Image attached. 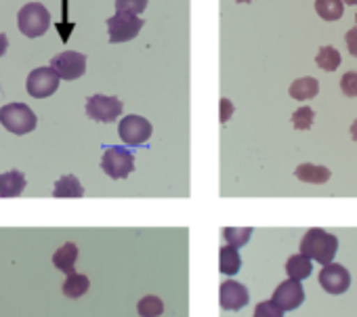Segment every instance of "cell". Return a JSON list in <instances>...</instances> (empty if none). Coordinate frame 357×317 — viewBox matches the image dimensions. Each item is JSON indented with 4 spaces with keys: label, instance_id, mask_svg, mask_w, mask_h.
I'll return each instance as SVG.
<instances>
[{
    "label": "cell",
    "instance_id": "obj_26",
    "mask_svg": "<svg viewBox=\"0 0 357 317\" xmlns=\"http://www.w3.org/2000/svg\"><path fill=\"white\" fill-rule=\"evenodd\" d=\"M147 9V0H116V13L141 15Z\"/></svg>",
    "mask_w": 357,
    "mask_h": 317
},
{
    "label": "cell",
    "instance_id": "obj_27",
    "mask_svg": "<svg viewBox=\"0 0 357 317\" xmlns=\"http://www.w3.org/2000/svg\"><path fill=\"white\" fill-rule=\"evenodd\" d=\"M252 317H284V311L278 304H273L271 300H263L257 304Z\"/></svg>",
    "mask_w": 357,
    "mask_h": 317
},
{
    "label": "cell",
    "instance_id": "obj_14",
    "mask_svg": "<svg viewBox=\"0 0 357 317\" xmlns=\"http://www.w3.org/2000/svg\"><path fill=\"white\" fill-rule=\"evenodd\" d=\"M76 261H78V246L74 242H66L59 250L53 254V265L55 269L63 271L66 275L76 273Z\"/></svg>",
    "mask_w": 357,
    "mask_h": 317
},
{
    "label": "cell",
    "instance_id": "obj_31",
    "mask_svg": "<svg viewBox=\"0 0 357 317\" xmlns=\"http://www.w3.org/2000/svg\"><path fill=\"white\" fill-rule=\"evenodd\" d=\"M7 49H9V38L3 32H0V57L7 53Z\"/></svg>",
    "mask_w": 357,
    "mask_h": 317
},
{
    "label": "cell",
    "instance_id": "obj_18",
    "mask_svg": "<svg viewBox=\"0 0 357 317\" xmlns=\"http://www.w3.org/2000/svg\"><path fill=\"white\" fill-rule=\"evenodd\" d=\"M311 261L305 258L303 254H292L286 263V273H288V279H294V281H303L311 275Z\"/></svg>",
    "mask_w": 357,
    "mask_h": 317
},
{
    "label": "cell",
    "instance_id": "obj_34",
    "mask_svg": "<svg viewBox=\"0 0 357 317\" xmlns=\"http://www.w3.org/2000/svg\"><path fill=\"white\" fill-rule=\"evenodd\" d=\"M236 3H240V5H248V3H252V0H236Z\"/></svg>",
    "mask_w": 357,
    "mask_h": 317
},
{
    "label": "cell",
    "instance_id": "obj_33",
    "mask_svg": "<svg viewBox=\"0 0 357 317\" xmlns=\"http://www.w3.org/2000/svg\"><path fill=\"white\" fill-rule=\"evenodd\" d=\"M342 5H357V0H342Z\"/></svg>",
    "mask_w": 357,
    "mask_h": 317
},
{
    "label": "cell",
    "instance_id": "obj_1",
    "mask_svg": "<svg viewBox=\"0 0 357 317\" xmlns=\"http://www.w3.org/2000/svg\"><path fill=\"white\" fill-rule=\"evenodd\" d=\"M338 240L324 229H309L301 240V254L319 265H330L336 256Z\"/></svg>",
    "mask_w": 357,
    "mask_h": 317
},
{
    "label": "cell",
    "instance_id": "obj_21",
    "mask_svg": "<svg viewBox=\"0 0 357 317\" xmlns=\"http://www.w3.org/2000/svg\"><path fill=\"white\" fill-rule=\"evenodd\" d=\"M315 11L324 22H336L344 13L342 0H315Z\"/></svg>",
    "mask_w": 357,
    "mask_h": 317
},
{
    "label": "cell",
    "instance_id": "obj_8",
    "mask_svg": "<svg viewBox=\"0 0 357 317\" xmlns=\"http://www.w3.org/2000/svg\"><path fill=\"white\" fill-rule=\"evenodd\" d=\"M26 88H28L30 97L47 99L59 88V76L51 68H36L34 72H30Z\"/></svg>",
    "mask_w": 357,
    "mask_h": 317
},
{
    "label": "cell",
    "instance_id": "obj_12",
    "mask_svg": "<svg viewBox=\"0 0 357 317\" xmlns=\"http://www.w3.org/2000/svg\"><path fill=\"white\" fill-rule=\"evenodd\" d=\"M250 300V294H248V288L240 281H234V279H227L221 284L219 288V302H221V309L225 311H238V309H244Z\"/></svg>",
    "mask_w": 357,
    "mask_h": 317
},
{
    "label": "cell",
    "instance_id": "obj_11",
    "mask_svg": "<svg viewBox=\"0 0 357 317\" xmlns=\"http://www.w3.org/2000/svg\"><path fill=\"white\" fill-rule=\"evenodd\" d=\"M271 302L278 304L282 311H294L298 309L303 302H305V290H303V284L301 281H294V279H286L282 281L273 296H271Z\"/></svg>",
    "mask_w": 357,
    "mask_h": 317
},
{
    "label": "cell",
    "instance_id": "obj_29",
    "mask_svg": "<svg viewBox=\"0 0 357 317\" xmlns=\"http://www.w3.org/2000/svg\"><path fill=\"white\" fill-rule=\"evenodd\" d=\"M344 42H347V49L353 57H357V26L351 28L347 34H344Z\"/></svg>",
    "mask_w": 357,
    "mask_h": 317
},
{
    "label": "cell",
    "instance_id": "obj_16",
    "mask_svg": "<svg viewBox=\"0 0 357 317\" xmlns=\"http://www.w3.org/2000/svg\"><path fill=\"white\" fill-rule=\"evenodd\" d=\"M317 93H319V82L311 76L298 78L290 84V97L296 101H309V99L317 97Z\"/></svg>",
    "mask_w": 357,
    "mask_h": 317
},
{
    "label": "cell",
    "instance_id": "obj_4",
    "mask_svg": "<svg viewBox=\"0 0 357 317\" xmlns=\"http://www.w3.org/2000/svg\"><path fill=\"white\" fill-rule=\"evenodd\" d=\"M101 169L109 179H126L135 171V157L124 147H107L101 157Z\"/></svg>",
    "mask_w": 357,
    "mask_h": 317
},
{
    "label": "cell",
    "instance_id": "obj_13",
    "mask_svg": "<svg viewBox=\"0 0 357 317\" xmlns=\"http://www.w3.org/2000/svg\"><path fill=\"white\" fill-rule=\"evenodd\" d=\"M26 175L22 171H9L0 175V198H17L26 190Z\"/></svg>",
    "mask_w": 357,
    "mask_h": 317
},
{
    "label": "cell",
    "instance_id": "obj_5",
    "mask_svg": "<svg viewBox=\"0 0 357 317\" xmlns=\"http://www.w3.org/2000/svg\"><path fill=\"white\" fill-rule=\"evenodd\" d=\"M143 28V20L130 13H116L114 17L107 20V34H109V42L118 45V42H128L132 38H137V34Z\"/></svg>",
    "mask_w": 357,
    "mask_h": 317
},
{
    "label": "cell",
    "instance_id": "obj_32",
    "mask_svg": "<svg viewBox=\"0 0 357 317\" xmlns=\"http://www.w3.org/2000/svg\"><path fill=\"white\" fill-rule=\"evenodd\" d=\"M351 137H353V141H357V120L351 124Z\"/></svg>",
    "mask_w": 357,
    "mask_h": 317
},
{
    "label": "cell",
    "instance_id": "obj_17",
    "mask_svg": "<svg viewBox=\"0 0 357 317\" xmlns=\"http://www.w3.org/2000/svg\"><path fill=\"white\" fill-rule=\"evenodd\" d=\"M53 196L55 198H82L84 187H82V183L78 181L76 175H66V177L57 179Z\"/></svg>",
    "mask_w": 357,
    "mask_h": 317
},
{
    "label": "cell",
    "instance_id": "obj_24",
    "mask_svg": "<svg viewBox=\"0 0 357 317\" xmlns=\"http://www.w3.org/2000/svg\"><path fill=\"white\" fill-rule=\"evenodd\" d=\"M137 311L141 317H160L164 313V302L158 296H143L137 304Z\"/></svg>",
    "mask_w": 357,
    "mask_h": 317
},
{
    "label": "cell",
    "instance_id": "obj_19",
    "mask_svg": "<svg viewBox=\"0 0 357 317\" xmlns=\"http://www.w3.org/2000/svg\"><path fill=\"white\" fill-rule=\"evenodd\" d=\"M91 288V279L89 275H82V273H72L68 275V279L63 281L61 286V292L68 296V298H80L89 292Z\"/></svg>",
    "mask_w": 357,
    "mask_h": 317
},
{
    "label": "cell",
    "instance_id": "obj_15",
    "mask_svg": "<svg viewBox=\"0 0 357 317\" xmlns=\"http://www.w3.org/2000/svg\"><path fill=\"white\" fill-rule=\"evenodd\" d=\"M296 179L303 183H311V185H324L330 181V169L326 167H317V164H301L294 171Z\"/></svg>",
    "mask_w": 357,
    "mask_h": 317
},
{
    "label": "cell",
    "instance_id": "obj_35",
    "mask_svg": "<svg viewBox=\"0 0 357 317\" xmlns=\"http://www.w3.org/2000/svg\"><path fill=\"white\" fill-rule=\"evenodd\" d=\"M355 24H357V15H355Z\"/></svg>",
    "mask_w": 357,
    "mask_h": 317
},
{
    "label": "cell",
    "instance_id": "obj_22",
    "mask_svg": "<svg viewBox=\"0 0 357 317\" xmlns=\"http://www.w3.org/2000/svg\"><path fill=\"white\" fill-rule=\"evenodd\" d=\"M250 235H252V227H225L223 229V238L227 242V246L231 248H242L250 242Z\"/></svg>",
    "mask_w": 357,
    "mask_h": 317
},
{
    "label": "cell",
    "instance_id": "obj_25",
    "mask_svg": "<svg viewBox=\"0 0 357 317\" xmlns=\"http://www.w3.org/2000/svg\"><path fill=\"white\" fill-rule=\"evenodd\" d=\"M313 120H315V114L311 107H298L292 114V126L296 130H309L313 126Z\"/></svg>",
    "mask_w": 357,
    "mask_h": 317
},
{
    "label": "cell",
    "instance_id": "obj_28",
    "mask_svg": "<svg viewBox=\"0 0 357 317\" xmlns=\"http://www.w3.org/2000/svg\"><path fill=\"white\" fill-rule=\"evenodd\" d=\"M340 91L344 97H357V72H347L340 78Z\"/></svg>",
    "mask_w": 357,
    "mask_h": 317
},
{
    "label": "cell",
    "instance_id": "obj_23",
    "mask_svg": "<svg viewBox=\"0 0 357 317\" xmlns=\"http://www.w3.org/2000/svg\"><path fill=\"white\" fill-rule=\"evenodd\" d=\"M315 63H317V68H321L324 72H334V70H338V65H340V53H338L334 47H321V49L317 51Z\"/></svg>",
    "mask_w": 357,
    "mask_h": 317
},
{
    "label": "cell",
    "instance_id": "obj_2",
    "mask_svg": "<svg viewBox=\"0 0 357 317\" xmlns=\"http://www.w3.org/2000/svg\"><path fill=\"white\" fill-rule=\"evenodd\" d=\"M17 26L24 36L38 38L47 34V30L51 28V13L40 3H28L17 13Z\"/></svg>",
    "mask_w": 357,
    "mask_h": 317
},
{
    "label": "cell",
    "instance_id": "obj_6",
    "mask_svg": "<svg viewBox=\"0 0 357 317\" xmlns=\"http://www.w3.org/2000/svg\"><path fill=\"white\" fill-rule=\"evenodd\" d=\"M49 68L59 76V80H78L86 72V57L78 51H63L51 59Z\"/></svg>",
    "mask_w": 357,
    "mask_h": 317
},
{
    "label": "cell",
    "instance_id": "obj_3",
    "mask_svg": "<svg viewBox=\"0 0 357 317\" xmlns=\"http://www.w3.org/2000/svg\"><path fill=\"white\" fill-rule=\"evenodd\" d=\"M0 124L13 134H28L36 128L38 118L26 103H9L0 109Z\"/></svg>",
    "mask_w": 357,
    "mask_h": 317
},
{
    "label": "cell",
    "instance_id": "obj_7",
    "mask_svg": "<svg viewBox=\"0 0 357 317\" xmlns=\"http://www.w3.org/2000/svg\"><path fill=\"white\" fill-rule=\"evenodd\" d=\"M86 116L95 122H114L124 105L118 97H107V95H93L86 99Z\"/></svg>",
    "mask_w": 357,
    "mask_h": 317
},
{
    "label": "cell",
    "instance_id": "obj_30",
    "mask_svg": "<svg viewBox=\"0 0 357 317\" xmlns=\"http://www.w3.org/2000/svg\"><path fill=\"white\" fill-rule=\"evenodd\" d=\"M219 105H221V124H225L231 118V114H234V103L229 99H221Z\"/></svg>",
    "mask_w": 357,
    "mask_h": 317
},
{
    "label": "cell",
    "instance_id": "obj_9",
    "mask_svg": "<svg viewBox=\"0 0 357 317\" xmlns=\"http://www.w3.org/2000/svg\"><path fill=\"white\" fill-rule=\"evenodd\" d=\"M118 134L126 145H145L151 137V124L143 116H126L118 124Z\"/></svg>",
    "mask_w": 357,
    "mask_h": 317
},
{
    "label": "cell",
    "instance_id": "obj_20",
    "mask_svg": "<svg viewBox=\"0 0 357 317\" xmlns=\"http://www.w3.org/2000/svg\"><path fill=\"white\" fill-rule=\"evenodd\" d=\"M242 267V258L240 252L231 246H223L219 252V269L223 275H236Z\"/></svg>",
    "mask_w": 357,
    "mask_h": 317
},
{
    "label": "cell",
    "instance_id": "obj_10",
    "mask_svg": "<svg viewBox=\"0 0 357 317\" xmlns=\"http://www.w3.org/2000/svg\"><path fill=\"white\" fill-rule=\"evenodd\" d=\"M317 277H319V286L328 294H342L351 286V273L347 271V267H342L338 263L324 265V269L319 271Z\"/></svg>",
    "mask_w": 357,
    "mask_h": 317
}]
</instances>
